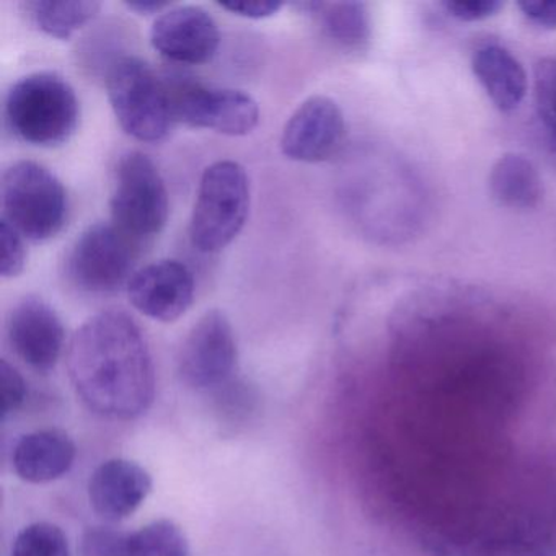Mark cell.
I'll return each mask as SVG.
<instances>
[{"label": "cell", "mask_w": 556, "mask_h": 556, "mask_svg": "<svg viewBox=\"0 0 556 556\" xmlns=\"http://www.w3.org/2000/svg\"><path fill=\"white\" fill-rule=\"evenodd\" d=\"M77 448L67 432L40 429L22 435L12 454L15 473L28 483L41 484L60 480L70 473Z\"/></svg>", "instance_id": "15"}, {"label": "cell", "mask_w": 556, "mask_h": 556, "mask_svg": "<svg viewBox=\"0 0 556 556\" xmlns=\"http://www.w3.org/2000/svg\"><path fill=\"white\" fill-rule=\"evenodd\" d=\"M490 193L509 210H533L543 198V181L535 165L520 154H504L491 167Z\"/></svg>", "instance_id": "18"}, {"label": "cell", "mask_w": 556, "mask_h": 556, "mask_svg": "<svg viewBox=\"0 0 556 556\" xmlns=\"http://www.w3.org/2000/svg\"><path fill=\"white\" fill-rule=\"evenodd\" d=\"M151 43L172 63L198 66L216 56L220 43L219 27L198 5L170 8L152 24Z\"/></svg>", "instance_id": "12"}, {"label": "cell", "mask_w": 556, "mask_h": 556, "mask_svg": "<svg viewBox=\"0 0 556 556\" xmlns=\"http://www.w3.org/2000/svg\"><path fill=\"white\" fill-rule=\"evenodd\" d=\"M5 119L21 141L37 148H58L76 132L80 103L76 90L60 74H28L9 90Z\"/></svg>", "instance_id": "2"}, {"label": "cell", "mask_w": 556, "mask_h": 556, "mask_svg": "<svg viewBox=\"0 0 556 556\" xmlns=\"http://www.w3.org/2000/svg\"><path fill=\"white\" fill-rule=\"evenodd\" d=\"M67 372L84 405L103 418L129 421L154 403L151 350L126 312H100L77 328L67 348Z\"/></svg>", "instance_id": "1"}, {"label": "cell", "mask_w": 556, "mask_h": 556, "mask_svg": "<svg viewBox=\"0 0 556 556\" xmlns=\"http://www.w3.org/2000/svg\"><path fill=\"white\" fill-rule=\"evenodd\" d=\"M346 122L340 105L327 96L308 97L282 129L281 151L289 161L320 164L340 151Z\"/></svg>", "instance_id": "10"}, {"label": "cell", "mask_w": 556, "mask_h": 556, "mask_svg": "<svg viewBox=\"0 0 556 556\" xmlns=\"http://www.w3.org/2000/svg\"><path fill=\"white\" fill-rule=\"evenodd\" d=\"M0 389H2V419H8L24 406L28 387L24 376L8 361H0Z\"/></svg>", "instance_id": "25"}, {"label": "cell", "mask_w": 556, "mask_h": 556, "mask_svg": "<svg viewBox=\"0 0 556 556\" xmlns=\"http://www.w3.org/2000/svg\"><path fill=\"white\" fill-rule=\"evenodd\" d=\"M128 536L113 527H89L80 539L79 556H128Z\"/></svg>", "instance_id": "23"}, {"label": "cell", "mask_w": 556, "mask_h": 556, "mask_svg": "<svg viewBox=\"0 0 556 556\" xmlns=\"http://www.w3.org/2000/svg\"><path fill=\"white\" fill-rule=\"evenodd\" d=\"M236 334L223 311H207L188 331L180 354L178 376L193 390H214L226 386L237 369Z\"/></svg>", "instance_id": "9"}, {"label": "cell", "mask_w": 556, "mask_h": 556, "mask_svg": "<svg viewBox=\"0 0 556 556\" xmlns=\"http://www.w3.org/2000/svg\"><path fill=\"white\" fill-rule=\"evenodd\" d=\"M128 556H190V542L177 523L154 520L129 533Z\"/></svg>", "instance_id": "20"}, {"label": "cell", "mask_w": 556, "mask_h": 556, "mask_svg": "<svg viewBox=\"0 0 556 556\" xmlns=\"http://www.w3.org/2000/svg\"><path fill=\"white\" fill-rule=\"evenodd\" d=\"M152 477L128 458H110L96 468L89 481V501L106 522L128 519L148 500Z\"/></svg>", "instance_id": "14"}, {"label": "cell", "mask_w": 556, "mask_h": 556, "mask_svg": "<svg viewBox=\"0 0 556 556\" xmlns=\"http://www.w3.org/2000/svg\"><path fill=\"white\" fill-rule=\"evenodd\" d=\"M168 211V191L157 165L139 151L122 155L110 197L112 223L142 243L164 230Z\"/></svg>", "instance_id": "6"}, {"label": "cell", "mask_w": 556, "mask_h": 556, "mask_svg": "<svg viewBox=\"0 0 556 556\" xmlns=\"http://www.w3.org/2000/svg\"><path fill=\"white\" fill-rule=\"evenodd\" d=\"M0 275L4 279L17 278L27 265V247L25 237L4 219L0 220Z\"/></svg>", "instance_id": "24"}, {"label": "cell", "mask_w": 556, "mask_h": 556, "mask_svg": "<svg viewBox=\"0 0 556 556\" xmlns=\"http://www.w3.org/2000/svg\"><path fill=\"white\" fill-rule=\"evenodd\" d=\"M31 24L48 37L70 40L99 15L96 0H30L22 4Z\"/></svg>", "instance_id": "19"}, {"label": "cell", "mask_w": 556, "mask_h": 556, "mask_svg": "<svg viewBox=\"0 0 556 556\" xmlns=\"http://www.w3.org/2000/svg\"><path fill=\"white\" fill-rule=\"evenodd\" d=\"M219 8L239 17L262 21L278 14L282 4L278 0H230V2H220Z\"/></svg>", "instance_id": "27"}, {"label": "cell", "mask_w": 556, "mask_h": 556, "mask_svg": "<svg viewBox=\"0 0 556 556\" xmlns=\"http://www.w3.org/2000/svg\"><path fill=\"white\" fill-rule=\"evenodd\" d=\"M175 122L224 136H247L258 126L260 106L249 93L216 89L193 80L168 83Z\"/></svg>", "instance_id": "8"}, {"label": "cell", "mask_w": 556, "mask_h": 556, "mask_svg": "<svg viewBox=\"0 0 556 556\" xmlns=\"http://www.w3.org/2000/svg\"><path fill=\"white\" fill-rule=\"evenodd\" d=\"M12 556H73L70 542L61 527L51 522H35L15 536Z\"/></svg>", "instance_id": "22"}, {"label": "cell", "mask_w": 556, "mask_h": 556, "mask_svg": "<svg viewBox=\"0 0 556 556\" xmlns=\"http://www.w3.org/2000/svg\"><path fill=\"white\" fill-rule=\"evenodd\" d=\"M292 8L315 18L328 40L348 53H363L372 38L369 11L363 2H295Z\"/></svg>", "instance_id": "17"}, {"label": "cell", "mask_w": 556, "mask_h": 556, "mask_svg": "<svg viewBox=\"0 0 556 556\" xmlns=\"http://www.w3.org/2000/svg\"><path fill=\"white\" fill-rule=\"evenodd\" d=\"M535 105L546 149L556 165V58H546L536 64Z\"/></svg>", "instance_id": "21"}, {"label": "cell", "mask_w": 556, "mask_h": 556, "mask_svg": "<svg viewBox=\"0 0 556 556\" xmlns=\"http://www.w3.org/2000/svg\"><path fill=\"white\" fill-rule=\"evenodd\" d=\"M194 278L177 260H161L138 269L128 285L129 301L136 311L152 320L172 324L193 304Z\"/></svg>", "instance_id": "13"}, {"label": "cell", "mask_w": 556, "mask_h": 556, "mask_svg": "<svg viewBox=\"0 0 556 556\" xmlns=\"http://www.w3.org/2000/svg\"><path fill=\"white\" fill-rule=\"evenodd\" d=\"M129 11L141 15L164 14L168 9L174 8L170 2H161V0H136V2H126Z\"/></svg>", "instance_id": "29"}, {"label": "cell", "mask_w": 556, "mask_h": 556, "mask_svg": "<svg viewBox=\"0 0 556 556\" xmlns=\"http://www.w3.org/2000/svg\"><path fill=\"white\" fill-rule=\"evenodd\" d=\"M8 337L14 353L37 372L56 367L66 331L53 307L37 295L18 301L9 314Z\"/></svg>", "instance_id": "11"}, {"label": "cell", "mask_w": 556, "mask_h": 556, "mask_svg": "<svg viewBox=\"0 0 556 556\" xmlns=\"http://www.w3.org/2000/svg\"><path fill=\"white\" fill-rule=\"evenodd\" d=\"M139 245L113 223L87 227L66 256V276L84 294L110 295L128 288Z\"/></svg>", "instance_id": "7"}, {"label": "cell", "mask_w": 556, "mask_h": 556, "mask_svg": "<svg viewBox=\"0 0 556 556\" xmlns=\"http://www.w3.org/2000/svg\"><path fill=\"white\" fill-rule=\"evenodd\" d=\"M4 216L25 239L47 242L63 230L70 213L67 191L60 178L34 161L12 164L2 175Z\"/></svg>", "instance_id": "5"}, {"label": "cell", "mask_w": 556, "mask_h": 556, "mask_svg": "<svg viewBox=\"0 0 556 556\" xmlns=\"http://www.w3.org/2000/svg\"><path fill=\"white\" fill-rule=\"evenodd\" d=\"M110 105L126 135L141 142L164 141L175 123L167 80L141 58H113L106 67Z\"/></svg>", "instance_id": "3"}, {"label": "cell", "mask_w": 556, "mask_h": 556, "mask_svg": "<svg viewBox=\"0 0 556 556\" xmlns=\"http://www.w3.org/2000/svg\"><path fill=\"white\" fill-rule=\"evenodd\" d=\"M442 8L448 15L460 22H480L494 17L504 8L500 0H451L444 2Z\"/></svg>", "instance_id": "26"}, {"label": "cell", "mask_w": 556, "mask_h": 556, "mask_svg": "<svg viewBox=\"0 0 556 556\" xmlns=\"http://www.w3.org/2000/svg\"><path fill=\"white\" fill-rule=\"evenodd\" d=\"M471 71L491 102L501 112H513L526 99V71L522 64L504 48L488 45L475 51L471 58Z\"/></svg>", "instance_id": "16"}, {"label": "cell", "mask_w": 556, "mask_h": 556, "mask_svg": "<svg viewBox=\"0 0 556 556\" xmlns=\"http://www.w3.org/2000/svg\"><path fill=\"white\" fill-rule=\"evenodd\" d=\"M250 213V180L233 161L214 162L203 172L190 220V240L201 253L229 247Z\"/></svg>", "instance_id": "4"}, {"label": "cell", "mask_w": 556, "mask_h": 556, "mask_svg": "<svg viewBox=\"0 0 556 556\" xmlns=\"http://www.w3.org/2000/svg\"><path fill=\"white\" fill-rule=\"evenodd\" d=\"M517 8L530 24L556 30V0H523Z\"/></svg>", "instance_id": "28"}]
</instances>
